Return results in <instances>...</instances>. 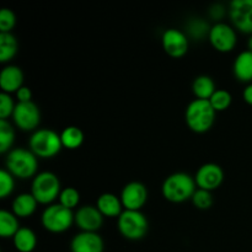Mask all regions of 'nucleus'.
<instances>
[{"instance_id": "1", "label": "nucleus", "mask_w": 252, "mask_h": 252, "mask_svg": "<svg viewBox=\"0 0 252 252\" xmlns=\"http://www.w3.org/2000/svg\"><path fill=\"white\" fill-rule=\"evenodd\" d=\"M197 189L196 180L186 172H175L169 175L162 182L161 193L171 203H182L191 199Z\"/></svg>"}, {"instance_id": "21", "label": "nucleus", "mask_w": 252, "mask_h": 252, "mask_svg": "<svg viewBox=\"0 0 252 252\" xmlns=\"http://www.w3.org/2000/svg\"><path fill=\"white\" fill-rule=\"evenodd\" d=\"M193 95L199 100H209L217 91L216 83L208 75H199L192 83Z\"/></svg>"}, {"instance_id": "33", "label": "nucleus", "mask_w": 252, "mask_h": 252, "mask_svg": "<svg viewBox=\"0 0 252 252\" xmlns=\"http://www.w3.org/2000/svg\"><path fill=\"white\" fill-rule=\"evenodd\" d=\"M15 95H16V98H17V102H30V101H32V91L31 89L27 88V86H22L21 89H19V90L15 93Z\"/></svg>"}, {"instance_id": "30", "label": "nucleus", "mask_w": 252, "mask_h": 252, "mask_svg": "<svg viewBox=\"0 0 252 252\" xmlns=\"http://www.w3.org/2000/svg\"><path fill=\"white\" fill-rule=\"evenodd\" d=\"M15 177L7 171L2 169L0 171V198H6L14 192L15 189Z\"/></svg>"}, {"instance_id": "7", "label": "nucleus", "mask_w": 252, "mask_h": 252, "mask_svg": "<svg viewBox=\"0 0 252 252\" xmlns=\"http://www.w3.org/2000/svg\"><path fill=\"white\" fill-rule=\"evenodd\" d=\"M41 223L49 233H64L74 224V213L59 203L51 204L42 213Z\"/></svg>"}, {"instance_id": "26", "label": "nucleus", "mask_w": 252, "mask_h": 252, "mask_svg": "<svg viewBox=\"0 0 252 252\" xmlns=\"http://www.w3.org/2000/svg\"><path fill=\"white\" fill-rule=\"evenodd\" d=\"M208 101L211 102L212 107L214 108L216 112H223L230 107L233 97H231V94L229 91L223 90V89H217L216 93Z\"/></svg>"}, {"instance_id": "13", "label": "nucleus", "mask_w": 252, "mask_h": 252, "mask_svg": "<svg viewBox=\"0 0 252 252\" xmlns=\"http://www.w3.org/2000/svg\"><path fill=\"white\" fill-rule=\"evenodd\" d=\"M194 180L198 189L212 192L223 184L224 171L219 165L214 162H207L197 170Z\"/></svg>"}, {"instance_id": "32", "label": "nucleus", "mask_w": 252, "mask_h": 252, "mask_svg": "<svg viewBox=\"0 0 252 252\" xmlns=\"http://www.w3.org/2000/svg\"><path fill=\"white\" fill-rule=\"evenodd\" d=\"M16 103L9 94H0V120H7L14 113Z\"/></svg>"}, {"instance_id": "24", "label": "nucleus", "mask_w": 252, "mask_h": 252, "mask_svg": "<svg viewBox=\"0 0 252 252\" xmlns=\"http://www.w3.org/2000/svg\"><path fill=\"white\" fill-rule=\"evenodd\" d=\"M19 229V219L12 212H0V236L2 239L14 238Z\"/></svg>"}, {"instance_id": "9", "label": "nucleus", "mask_w": 252, "mask_h": 252, "mask_svg": "<svg viewBox=\"0 0 252 252\" xmlns=\"http://www.w3.org/2000/svg\"><path fill=\"white\" fill-rule=\"evenodd\" d=\"M11 117L17 128L24 132H31V130H37V127L41 122V111L33 101L17 102Z\"/></svg>"}, {"instance_id": "29", "label": "nucleus", "mask_w": 252, "mask_h": 252, "mask_svg": "<svg viewBox=\"0 0 252 252\" xmlns=\"http://www.w3.org/2000/svg\"><path fill=\"white\" fill-rule=\"evenodd\" d=\"M192 203L196 207L197 209H201V211H207V209L211 208L214 203L213 194L212 192L206 191V189H197L194 194L191 198Z\"/></svg>"}, {"instance_id": "34", "label": "nucleus", "mask_w": 252, "mask_h": 252, "mask_svg": "<svg viewBox=\"0 0 252 252\" xmlns=\"http://www.w3.org/2000/svg\"><path fill=\"white\" fill-rule=\"evenodd\" d=\"M224 15H225V9H224L223 5L214 4L212 5V7L209 9V16L213 20H217V21L221 22L220 20L223 19Z\"/></svg>"}, {"instance_id": "31", "label": "nucleus", "mask_w": 252, "mask_h": 252, "mask_svg": "<svg viewBox=\"0 0 252 252\" xmlns=\"http://www.w3.org/2000/svg\"><path fill=\"white\" fill-rule=\"evenodd\" d=\"M16 25V16L10 9H1L0 11V33H9Z\"/></svg>"}, {"instance_id": "15", "label": "nucleus", "mask_w": 252, "mask_h": 252, "mask_svg": "<svg viewBox=\"0 0 252 252\" xmlns=\"http://www.w3.org/2000/svg\"><path fill=\"white\" fill-rule=\"evenodd\" d=\"M105 244L97 233L80 231L70 241L71 252H103Z\"/></svg>"}, {"instance_id": "22", "label": "nucleus", "mask_w": 252, "mask_h": 252, "mask_svg": "<svg viewBox=\"0 0 252 252\" xmlns=\"http://www.w3.org/2000/svg\"><path fill=\"white\" fill-rule=\"evenodd\" d=\"M19 43L11 32L9 33H0V62L6 63L10 62L17 53Z\"/></svg>"}, {"instance_id": "4", "label": "nucleus", "mask_w": 252, "mask_h": 252, "mask_svg": "<svg viewBox=\"0 0 252 252\" xmlns=\"http://www.w3.org/2000/svg\"><path fill=\"white\" fill-rule=\"evenodd\" d=\"M30 150L41 159H51L56 157L63 148L61 134L53 129H37L32 133L29 140Z\"/></svg>"}, {"instance_id": "10", "label": "nucleus", "mask_w": 252, "mask_h": 252, "mask_svg": "<svg viewBox=\"0 0 252 252\" xmlns=\"http://www.w3.org/2000/svg\"><path fill=\"white\" fill-rule=\"evenodd\" d=\"M229 17L236 30L252 34V0H233L229 5Z\"/></svg>"}, {"instance_id": "8", "label": "nucleus", "mask_w": 252, "mask_h": 252, "mask_svg": "<svg viewBox=\"0 0 252 252\" xmlns=\"http://www.w3.org/2000/svg\"><path fill=\"white\" fill-rule=\"evenodd\" d=\"M208 39L212 47L220 53H229L238 43L235 29L225 22H217L211 27Z\"/></svg>"}, {"instance_id": "6", "label": "nucleus", "mask_w": 252, "mask_h": 252, "mask_svg": "<svg viewBox=\"0 0 252 252\" xmlns=\"http://www.w3.org/2000/svg\"><path fill=\"white\" fill-rule=\"evenodd\" d=\"M118 231L128 240H140L149 230V221L140 211H123L118 217Z\"/></svg>"}, {"instance_id": "11", "label": "nucleus", "mask_w": 252, "mask_h": 252, "mask_svg": "<svg viewBox=\"0 0 252 252\" xmlns=\"http://www.w3.org/2000/svg\"><path fill=\"white\" fill-rule=\"evenodd\" d=\"M120 198L125 211H140L148 201V189L142 182H128L123 187Z\"/></svg>"}, {"instance_id": "36", "label": "nucleus", "mask_w": 252, "mask_h": 252, "mask_svg": "<svg viewBox=\"0 0 252 252\" xmlns=\"http://www.w3.org/2000/svg\"><path fill=\"white\" fill-rule=\"evenodd\" d=\"M248 51L252 52V34H251L250 38H249V41H248Z\"/></svg>"}, {"instance_id": "2", "label": "nucleus", "mask_w": 252, "mask_h": 252, "mask_svg": "<svg viewBox=\"0 0 252 252\" xmlns=\"http://www.w3.org/2000/svg\"><path fill=\"white\" fill-rule=\"evenodd\" d=\"M37 159L38 158L30 149L15 148L7 153L5 166L14 177L20 180H29L37 175V169H38Z\"/></svg>"}, {"instance_id": "12", "label": "nucleus", "mask_w": 252, "mask_h": 252, "mask_svg": "<svg viewBox=\"0 0 252 252\" xmlns=\"http://www.w3.org/2000/svg\"><path fill=\"white\" fill-rule=\"evenodd\" d=\"M161 43L165 53L172 58H181L189 52V37L181 30H166L162 33Z\"/></svg>"}, {"instance_id": "19", "label": "nucleus", "mask_w": 252, "mask_h": 252, "mask_svg": "<svg viewBox=\"0 0 252 252\" xmlns=\"http://www.w3.org/2000/svg\"><path fill=\"white\" fill-rule=\"evenodd\" d=\"M37 204L38 202L32 193H20L12 201V213L17 218H29L36 212Z\"/></svg>"}, {"instance_id": "28", "label": "nucleus", "mask_w": 252, "mask_h": 252, "mask_svg": "<svg viewBox=\"0 0 252 252\" xmlns=\"http://www.w3.org/2000/svg\"><path fill=\"white\" fill-rule=\"evenodd\" d=\"M80 202V193L74 187H66V189H62L61 194H59V204H62L65 208L73 211L76 208Z\"/></svg>"}, {"instance_id": "18", "label": "nucleus", "mask_w": 252, "mask_h": 252, "mask_svg": "<svg viewBox=\"0 0 252 252\" xmlns=\"http://www.w3.org/2000/svg\"><path fill=\"white\" fill-rule=\"evenodd\" d=\"M234 76L241 83H252V52L244 51L239 53L233 64Z\"/></svg>"}, {"instance_id": "20", "label": "nucleus", "mask_w": 252, "mask_h": 252, "mask_svg": "<svg viewBox=\"0 0 252 252\" xmlns=\"http://www.w3.org/2000/svg\"><path fill=\"white\" fill-rule=\"evenodd\" d=\"M12 243L19 252H32L37 245L36 234L30 228H20L12 238Z\"/></svg>"}, {"instance_id": "35", "label": "nucleus", "mask_w": 252, "mask_h": 252, "mask_svg": "<svg viewBox=\"0 0 252 252\" xmlns=\"http://www.w3.org/2000/svg\"><path fill=\"white\" fill-rule=\"evenodd\" d=\"M243 98L246 103L252 106V83L246 85V88L243 91Z\"/></svg>"}, {"instance_id": "17", "label": "nucleus", "mask_w": 252, "mask_h": 252, "mask_svg": "<svg viewBox=\"0 0 252 252\" xmlns=\"http://www.w3.org/2000/svg\"><path fill=\"white\" fill-rule=\"evenodd\" d=\"M96 207L103 217H108V218H116V217L118 218L123 212V206L120 197L113 193H108V192L98 196L97 201H96Z\"/></svg>"}, {"instance_id": "23", "label": "nucleus", "mask_w": 252, "mask_h": 252, "mask_svg": "<svg viewBox=\"0 0 252 252\" xmlns=\"http://www.w3.org/2000/svg\"><path fill=\"white\" fill-rule=\"evenodd\" d=\"M61 139L63 148L66 149L75 150L80 148L84 143V133L83 130L75 126H69L64 128L63 132L61 133Z\"/></svg>"}, {"instance_id": "16", "label": "nucleus", "mask_w": 252, "mask_h": 252, "mask_svg": "<svg viewBox=\"0 0 252 252\" xmlns=\"http://www.w3.org/2000/svg\"><path fill=\"white\" fill-rule=\"evenodd\" d=\"M24 73L20 66L10 64L2 68L0 73V86H1L2 93L9 94V95L15 94L24 86Z\"/></svg>"}, {"instance_id": "27", "label": "nucleus", "mask_w": 252, "mask_h": 252, "mask_svg": "<svg viewBox=\"0 0 252 252\" xmlns=\"http://www.w3.org/2000/svg\"><path fill=\"white\" fill-rule=\"evenodd\" d=\"M211 27L203 19H193L187 24V33L196 39H203L208 36Z\"/></svg>"}, {"instance_id": "14", "label": "nucleus", "mask_w": 252, "mask_h": 252, "mask_svg": "<svg viewBox=\"0 0 252 252\" xmlns=\"http://www.w3.org/2000/svg\"><path fill=\"white\" fill-rule=\"evenodd\" d=\"M105 217L100 213L96 206H83L74 213V223L81 231L96 233L100 230Z\"/></svg>"}, {"instance_id": "3", "label": "nucleus", "mask_w": 252, "mask_h": 252, "mask_svg": "<svg viewBox=\"0 0 252 252\" xmlns=\"http://www.w3.org/2000/svg\"><path fill=\"white\" fill-rule=\"evenodd\" d=\"M216 113L208 100L196 98L187 106L185 120L189 129L194 133H206L213 127Z\"/></svg>"}, {"instance_id": "5", "label": "nucleus", "mask_w": 252, "mask_h": 252, "mask_svg": "<svg viewBox=\"0 0 252 252\" xmlns=\"http://www.w3.org/2000/svg\"><path fill=\"white\" fill-rule=\"evenodd\" d=\"M61 192V181L53 172H39L32 180L31 193L39 204L51 206L54 199L59 198Z\"/></svg>"}, {"instance_id": "25", "label": "nucleus", "mask_w": 252, "mask_h": 252, "mask_svg": "<svg viewBox=\"0 0 252 252\" xmlns=\"http://www.w3.org/2000/svg\"><path fill=\"white\" fill-rule=\"evenodd\" d=\"M15 142V132L7 120H0V153L5 154L11 150Z\"/></svg>"}]
</instances>
